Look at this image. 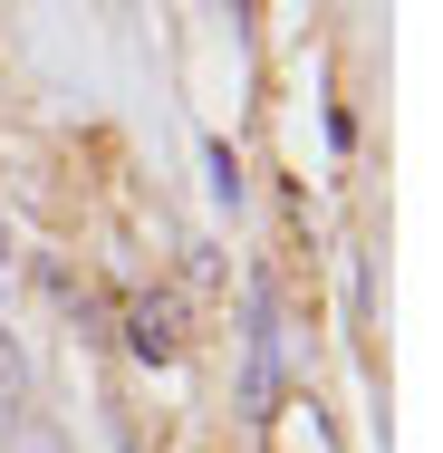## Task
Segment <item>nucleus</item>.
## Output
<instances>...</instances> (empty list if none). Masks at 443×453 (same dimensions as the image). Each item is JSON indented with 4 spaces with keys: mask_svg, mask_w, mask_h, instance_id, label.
I'll return each instance as SVG.
<instances>
[{
    "mask_svg": "<svg viewBox=\"0 0 443 453\" xmlns=\"http://www.w3.org/2000/svg\"><path fill=\"white\" fill-rule=\"evenodd\" d=\"M126 348L145 366H174L183 357V319H174V299H126Z\"/></svg>",
    "mask_w": 443,
    "mask_h": 453,
    "instance_id": "f257e3e1",
    "label": "nucleus"
},
{
    "mask_svg": "<svg viewBox=\"0 0 443 453\" xmlns=\"http://www.w3.org/2000/svg\"><path fill=\"white\" fill-rule=\"evenodd\" d=\"M19 415H39V357L0 328V434H10Z\"/></svg>",
    "mask_w": 443,
    "mask_h": 453,
    "instance_id": "f03ea898",
    "label": "nucleus"
},
{
    "mask_svg": "<svg viewBox=\"0 0 443 453\" xmlns=\"http://www.w3.org/2000/svg\"><path fill=\"white\" fill-rule=\"evenodd\" d=\"M270 453H338V434L309 395H289V405H270Z\"/></svg>",
    "mask_w": 443,
    "mask_h": 453,
    "instance_id": "7ed1b4c3",
    "label": "nucleus"
},
{
    "mask_svg": "<svg viewBox=\"0 0 443 453\" xmlns=\"http://www.w3.org/2000/svg\"><path fill=\"white\" fill-rule=\"evenodd\" d=\"M0 453H78V434H68L49 405H39V415H19V425L0 434Z\"/></svg>",
    "mask_w": 443,
    "mask_h": 453,
    "instance_id": "20e7f679",
    "label": "nucleus"
}]
</instances>
